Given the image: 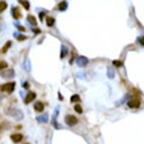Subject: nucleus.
Here are the masks:
<instances>
[{
    "label": "nucleus",
    "instance_id": "1",
    "mask_svg": "<svg viewBox=\"0 0 144 144\" xmlns=\"http://www.w3.org/2000/svg\"><path fill=\"white\" fill-rule=\"evenodd\" d=\"M15 87H16V84L13 81L12 83H5V84L0 85V90L1 92H5V93H12L15 90Z\"/></svg>",
    "mask_w": 144,
    "mask_h": 144
},
{
    "label": "nucleus",
    "instance_id": "2",
    "mask_svg": "<svg viewBox=\"0 0 144 144\" xmlns=\"http://www.w3.org/2000/svg\"><path fill=\"white\" fill-rule=\"evenodd\" d=\"M0 76L4 77V79H12V77L15 76V71H13V70H9V68L0 70Z\"/></svg>",
    "mask_w": 144,
    "mask_h": 144
},
{
    "label": "nucleus",
    "instance_id": "3",
    "mask_svg": "<svg viewBox=\"0 0 144 144\" xmlns=\"http://www.w3.org/2000/svg\"><path fill=\"white\" fill-rule=\"evenodd\" d=\"M64 122H66V124H67V126H75L79 121H77V118H76L75 115H66Z\"/></svg>",
    "mask_w": 144,
    "mask_h": 144
},
{
    "label": "nucleus",
    "instance_id": "4",
    "mask_svg": "<svg viewBox=\"0 0 144 144\" xmlns=\"http://www.w3.org/2000/svg\"><path fill=\"white\" fill-rule=\"evenodd\" d=\"M88 59L85 58V56H77L76 58V64L79 66V67H85L87 64H88Z\"/></svg>",
    "mask_w": 144,
    "mask_h": 144
},
{
    "label": "nucleus",
    "instance_id": "5",
    "mask_svg": "<svg viewBox=\"0 0 144 144\" xmlns=\"http://www.w3.org/2000/svg\"><path fill=\"white\" fill-rule=\"evenodd\" d=\"M127 106L130 109H138L140 106V101L136 100V98H132V100H130V101L127 102Z\"/></svg>",
    "mask_w": 144,
    "mask_h": 144
},
{
    "label": "nucleus",
    "instance_id": "6",
    "mask_svg": "<svg viewBox=\"0 0 144 144\" xmlns=\"http://www.w3.org/2000/svg\"><path fill=\"white\" fill-rule=\"evenodd\" d=\"M7 114H9V115H13V117H16L17 119H21L22 118V114L20 113V110H11V109H8V111H7Z\"/></svg>",
    "mask_w": 144,
    "mask_h": 144
},
{
    "label": "nucleus",
    "instance_id": "7",
    "mask_svg": "<svg viewBox=\"0 0 144 144\" xmlns=\"http://www.w3.org/2000/svg\"><path fill=\"white\" fill-rule=\"evenodd\" d=\"M34 98H36V93H34V92H29L28 96L25 97V104H30Z\"/></svg>",
    "mask_w": 144,
    "mask_h": 144
},
{
    "label": "nucleus",
    "instance_id": "8",
    "mask_svg": "<svg viewBox=\"0 0 144 144\" xmlns=\"http://www.w3.org/2000/svg\"><path fill=\"white\" fill-rule=\"evenodd\" d=\"M11 139H12L13 143H20V142L22 140V134H13V135L11 136Z\"/></svg>",
    "mask_w": 144,
    "mask_h": 144
},
{
    "label": "nucleus",
    "instance_id": "9",
    "mask_svg": "<svg viewBox=\"0 0 144 144\" xmlns=\"http://www.w3.org/2000/svg\"><path fill=\"white\" fill-rule=\"evenodd\" d=\"M34 109H36V111H38V113L43 111V109H45V105H43V102H41V101H37L36 104H34Z\"/></svg>",
    "mask_w": 144,
    "mask_h": 144
},
{
    "label": "nucleus",
    "instance_id": "10",
    "mask_svg": "<svg viewBox=\"0 0 144 144\" xmlns=\"http://www.w3.org/2000/svg\"><path fill=\"white\" fill-rule=\"evenodd\" d=\"M12 16H13L16 20H18V18L21 17V16H20V11H18L17 7H13V8H12Z\"/></svg>",
    "mask_w": 144,
    "mask_h": 144
},
{
    "label": "nucleus",
    "instance_id": "11",
    "mask_svg": "<svg viewBox=\"0 0 144 144\" xmlns=\"http://www.w3.org/2000/svg\"><path fill=\"white\" fill-rule=\"evenodd\" d=\"M37 121H38L39 123H46V122L49 121V115H47V114L39 115V117H37Z\"/></svg>",
    "mask_w": 144,
    "mask_h": 144
},
{
    "label": "nucleus",
    "instance_id": "12",
    "mask_svg": "<svg viewBox=\"0 0 144 144\" xmlns=\"http://www.w3.org/2000/svg\"><path fill=\"white\" fill-rule=\"evenodd\" d=\"M67 7H68V3H67V1H62V3L58 5V9H59V11H66Z\"/></svg>",
    "mask_w": 144,
    "mask_h": 144
},
{
    "label": "nucleus",
    "instance_id": "13",
    "mask_svg": "<svg viewBox=\"0 0 144 144\" xmlns=\"http://www.w3.org/2000/svg\"><path fill=\"white\" fill-rule=\"evenodd\" d=\"M60 49H62V51H60V58H64V56L68 54V49H67V46H64V45H63Z\"/></svg>",
    "mask_w": 144,
    "mask_h": 144
},
{
    "label": "nucleus",
    "instance_id": "14",
    "mask_svg": "<svg viewBox=\"0 0 144 144\" xmlns=\"http://www.w3.org/2000/svg\"><path fill=\"white\" fill-rule=\"evenodd\" d=\"M46 24H47V26H52L55 24V18L54 17H46Z\"/></svg>",
    "mask_w": 144,
    "mask_h": 144
},
{
    "label": "nucleus",
    "instance_id": "15",
    "mask_svg": "<svg viewBox=\"0 0 144 144\" xmlns=\"http://www.w3.org/2000/svg\"><path fill=\"white\" fill-rule=\"evenodd\" d=\"M24 68H25L26 72H30V60H29V59H25V62H24Z\"/></svg>",
    "mask_w": 144,
    "mask_h": 144
},
{
    "label": "nucleus",
    "instance_id": "16",
    "mask_svg": "<svg viewBox=\"0 0 144 144\" xmlns=\"http://www.w3.org/2000/svg\"><path fill=\"white\" fill-rule=\"evenodd\" d=\"M28 21H29L33 26H36L37 25V20L34 18V16H28Z\"/></svg>",
    "mask_w": 144,
    "mask_h": 144
},
{
    "label": "nucleus",
    "instance_id": "17",
    "mask_svg": "<svg viewBox=\"0 0 144 144\" xmlns=\"http://www.w3.org/2000/svg\"><path fill=\"white\" fill-rule=\"evenodd\" d=\"M71 102L73 104H77V102H80V96H77V94H73L71 97Z\"/></svg>",
    "mask_w": 144,
    "mask_h": 144
},
{
    "label": "nucleus",
    "instance_id": "18",
    "mask_svg": "<svg viewBox=\"0 0 144 144\" xmlns=\"http://www.w3.org/2000/svg\"><path fill=\"white\" fill-rule=\"evenodd\" d=\"M11 46H12V42H11V41H8V42L4 45V47H3V50H1V51H3V52H7V51H8V49H9Z\"/></svg>",
    "mask_w": 144,
    "mask_h": 144
},
{
    "label": "nucleus",
    "instance_id": "19",
    "mask_svg": "<svg viewBox=\"0 0 144 144\" xmlns=\"http://www.w3.org/2000/svg\"><path fill=\"white\" fill-rule=\"evenodd\" d=\"M20 3L24 5V8H25V9H29V8H30V4H29V1H26V0H20Z\"/></svg>",
    "mask_w": 144,
    "mask_h": 144
},
{
    "label": "nucleus",
    "instance_id": "20",
    "mask_svg": "<svg viewBox=\"0 0 144 144\" xmlns=\"http://www.w3.org/2000/svg\"><path fill=\"white\" fill-rule=\"evenodd\" d=\"M15 37H16L18 41H24V39H26V37L22 36V34H18V33H15Z\"/></svg>",
    "mask_w": 144,
    "mask_h": 144
},
{
    "label": "nucleus",
    "instance_id": "21",
    "mask_svg": "<svg viewBox=\"0 0 144 144\" xmlns=\"http://www.w3.org/2000/svg\"><path fill=\"white\" fill-rule=\"evenodd\" d=\"M5 8H7V3L5 1H0V12L5 11Z\"/></svg>",
    "mask_w": 144,
    "mask_h": 144
},
{
    "label": "nucleus",
    "instance_id": "22",
    "mask_svg": "<svg viewBox=\"0 0 144 144\" xmlns=\"http://www.w3.org/2000/svg\"><path fill=\"white\" fill-rule=\"evenodd\" d=\"M75 111H77L79 114H81V113H83V108H81L80 105H77V104H76V105H75Z\"/></svg>",
    "mask_w": 144,
    "mask_h": 144
},
{
    "label": "nucleus",
    "instance_id": "23",
    "mask_svg": "<svg viewBox=\"0 0 144 144\" xmlns=\"http://www.w3.org/2000/svg\"><path fill=\"white\" fill-rule=\"evenodd\" d=\"M39 20H41V21L46 20V13H45V12H41V13H39Z\"/></svg>",
    "mask_w": 144,
    "mask_h": 144
},
{
    "label": "nucleus",
    "instance_id": "24",
    "mask_svg": "<svg viewBox=\"0 0 144 144\" xmlns=\"http://www.w3.org/2000/svg\"><path fill=\"white\" fill-rule=\"evenodd\" d=\"M113 64H114L115 67H121V66H122V62H121V60H114Z\"/></svg>",
    "mask_w": 144,
    "mask_h": 144
},
{
    "label": "nucleus",
    "instance_id": "25",
    "mask_svg": "<svg viewBox=\"0 0 144 144\" xmlns=\"http://www.w3.org/2000/svg\"><path fill=\"white\" fill-rule=\"evenodd\" d=\"M109 77H110V79L114 77V70H113V68H109Z\"/></svg>",
    "mask_w": 144,
    "mask_h": 144
},
{
    "label": "nucleus",
    "instance_id": "26",
    "mask_svg": "<svg viewBox=\"0 0 144 144\" xmlns=\"http://www.w3.org/2000/svg\"><path fill=\"white\" fill-rule=\"evenodd\" d=\"M138 41H139V43H140L142 46H144V36L140 37V38H138Z\"/></svg>",
    "mask_w": 144,
    "mask_h": 144
},
{
    "label": "nucleus",
    "instance_id": "27",
    "mask_svg": "<svg viewBox=\"0 0 144 144\" xmlns=\"http://www.w3.org/2000/svg\"><path fill=\"white\" fill-rule=\"evenodd\" d=\"M3 68H7V63L5 62H1L0 63V70H3Z\"/></svg>",
    "mask_w": 144,
    "mask_h": 144
},
{
    "label": "nucleus",
    "instance_id": "28",
    "mask_svg": "<svg viewBox=\"0 0 144 144\" xmlns=\"http://www.w3.org/2000/svg\"><path fill=\"white\" fill-rule=\"evenodd\" d=\"M17 28H18V30H22V32L25 30V28H24V26H21V25H17Z\"/></svg>",
    "mask_w": 144,
    "mask_h": 144
}]
</instances>
